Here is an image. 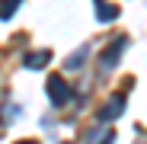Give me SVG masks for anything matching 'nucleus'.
<instances>
[{
  "instance_id": "2",
  "label": "nucleus",
  "mask_w": 147,
  "mask_h": 144,
  "mask_svg": "<svg viewBox=\"0 0 147 144\" xmlns=\"http://www.w3.org/2000/svg\"><path fill=\"white\" fill-rule=\"evenodd\" d=\"M16 3H19V0H3V7H0V16H10V13L16 10Z\"/></svg>"
},
{
  "instance_id": "1",
  "label": "nucleus",
  "mask_w": 147,
  "mask_h": 144,
  "mask_svg": "<svg viewBox=\"0 0 147 144\" xmlns=\"http://www.w3.org/2000/svg\"><path fill=\"white\" fill-rule=\"evenodd\" d=\"M67 96H70V90H67L61 80H51V99H55V103H64Z\"/></svg>"
}]
</instances>
